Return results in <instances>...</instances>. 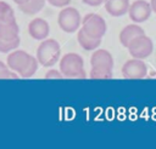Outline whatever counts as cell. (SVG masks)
<instances>
[{
    "instance_id": "4",
    "label": "cell",
    "mask_w": 156,
    "mask_h": 149,
    "mask_svg": "<svg viewBox=\"0 0 156 149\" xmlns=\"http://www.w3.org/2000/svg\"><path fill=\"white\" fill-rule=\"evenodd\" d=\"M128 52L133 58H139V59H144L146 57H149L152 51H154V42L152 40L145 35L141 34L136 38H134L129 45H128Z\"/></svg>"
},
{
    "instance_id": "12",
    "label": "cell",
    "mask_w": 156,
    "mask_h": 149,
    "mask_svg": "<svg viewBox=\"0 0 156 149\" xmlns=\"http://www.w3.org/2000/svg\"><path fill=\"white\" fill-rule=\"evenodd\" d=\"M113 58L112 55L105 50V48H99L95 50L90 57V65H104V67H108V68H113Z\"/></svg>"
},
{
    "instance_id": "21",
    "label": "cell",
    "mask_w": 156,
    "mask_h": 149,
    "mask_svg": "<svg viewBox=\"0 0 156 149\" xmlns=\"http://www.w3.org/2000/svg\"><path fill=\"white\" fill-rule=\"evenodd\" d=\"M62 78H63V75L61 74V71L56 70V69H50L45 74V79H62Z\"/></svg>"
},
{
    "instance_id": "11",
    "label": "cell",
    "mask_w": 156,
    "mask_h": 149,
    "mask_svg": "<svg viewBox=\"0 0 156 149\" xmlns=\"http://www.w3.org/2000/svg\"><path fill=\"white\" fill-rule=\"evenodd\" d=\"M141 34H145V31H144V29H143L140 25H138V24H129V25H126V27L121 30V33H119V42L122 44V46L128 47L129 42H130L134 38H136V36H139V35H141Z\"/></svg>"
},
{
    "instance_id": "13",
    "label": "cell",
    "mask_w": 156,
    "mask_h": 149,
    "mask_svg": "<svg viewBox=\"0 0 156 149\" xmlns=\"http://www.w3.org/2000/svg\"><path fill=\"white\" fill-rule=\"evenodd\" d=\"M20 27L16 22V19L2 22L0 21V39L4 40H12L18 36Z\"/></svg>"
},
{
    "instance_id": "25",
    "label": "cell",
    "mask_w": 156,
    "mask_h": 149,
    "mask_svg": "<svg viewBox=\"0 0 156 149\" xmlns=\"http://www.w3.org/2000/svg\"><path fill=\"white\" fill-rule=\"evenodd\" d=\"M13 1H15L17 5H22V4H24V2L28 1V0H13Z\"/></svg>"
},
{
    "instance_id": "8",
    "label": "cell",
    "mask_w": 156,
    "mask_h": 149,
    "mask_svg": "<svg viewBox=\"0 0 156 149\" xmlns=\"http://www.w3.org/2000/svg\"><path fill=\"white\" fill-rule=\"evenodd\" d=\"M29 58H30V55L28 52L23 50H13L9 53L6 58V64L12 71L20 73L27 65Z\"/></svg>"
},
{
    "instance_id": "16",
    "label": "cell",
    "mask_w": 156,
    "mask_h": 149,
    "mask_svg": "<svg viewBox=\"0 0 156 149\" xmlns=\"http://www.w3.org/2000/svg\"><path fill=\"white\" fill-rule=\"evenodd\" d=\"M89 75H90V79H94V80H107L112 78L113 73H112V68L104 67V65H94L91 67Z\"/></svg>"
},
{
    "instance_id": "2",
    "label": "cell",
    "mask_w": 156,
    "mask_h": 149,
    "mask_svg": "<svg viewBox=\"0 0 156 149\" xmlns=\"http://www.w3.org/2000/svg\"><path fill=\"white\" fill-rule=\"evenodd\" d=\"M61 55L60 44L55 39H44L37 48V59L43 67H52L57 63Z\"/></svg>"
},
{
    "instance_id": "23",
    "label": "cell",
    "mask_w": 156,
    "mask_h": 149,
    "mask_svg": "<svg viewBox=\"0 0 156 149\" xmlns=\"http://www.w3.org/2000/svg\"><path fill=\"white\" fill-rule=\"evenodd\" d=\"M82 1L89 6H99L104 2V0H82Z\"/></svg>"
},
{
    "instance_id": "24",
    "label": "cell",
    "mask_w": 156,
    "mask_h": 149,
    "mask_svg": "<svg viewBox=\"0 0 156 149\" xmlns=\"http://www.w3.org/2000/svg\"><path fill=\"white\" fill-rule=\"evenodd\" d=\"M150 6H151V11L156 13V0H151L150 1Z\"/></svg>"
},
{
    "instance_id": "9",
    "label": "cell",
    "mask_w": 156,
    "mask_h": 149,
    "mask_svg": "<svg viewBox=\"0 0 156 149\" xmlns=\"http://www.w3.org/2000/svg\"><path fill=\"white\" fill-rule=\"evenodd\" d=\"M28 33L34 40H44L50 33L49 23L44 18H34L28 24Z\"/></svg>"
},
{
    "instance_id": "3",
    "label": "cell",
    "mask_w": 156,
    "mask_h": 149,
    "mask_svg": "<svg viewBox=\"0 0 156 149\" xmlns=\"http://www.w3.org/2000/svg\"><path fill=\"white\" fill-rule=\"evenodd\" d=\"M57 23L65 33H73L79 29L82 24V17L77 8L65 6L57 16Z\"/></svg>"
},
{
    "instance_id": "17",
    "label": "cell",
    "mask_w": 156,
    "mask_h": 149,
    "mask_svg": "<svg viewBox=\"0 0 156 149\" xmlns=\"http://www.w3.org/2000/svg\"><path fill=\"white\" fill-rule=\"evenodd\" d=\"M38 65H39V62H38L37 57L30 56V58H29V61H28L27 65H26V67H24V68L18 73V75H20L21 78H23V79L32 78V76L37 73V70H38Z\"/></svg>"
},
{
    "instance_id": "6",
    "label": "cell",
    "mask_w": 156,
    "mask_h": 149,
    "mask_svg": "<svg viewBox=\"0 0 156 149\" xmlns=\"http://www.w3.org/2000/svg\"><path fill=\"white\" fill-rule=\"evenodd\" d=\"M146 74H147V67L145 62L139 58L128 59L122 67V75L126 79H132V80L143 79L146 76Z\"/></svg>"
},
{
    "instance_id": "19",
    "label": "cell",
    "mask_w": 156,
    "mask_h": 149,
    "mask_svg": "<svg viewBox=\"0 0 156 149\" xmlns=\"http://www.w3.org/2000/svg\"><path fill=\"white\" fill-rule=\"evenodd\" d=\"M20 45V36L12 39V40H4L0 39V52L1 53H7L13 50H16Z\"/></svg>"
},
{
    "instance_id": "7",
    "label": "cell",
    "mask_w": 156,
    "mask_h": 149,
    "mask_svg": "<svg viewBox=\"0 0 156 149\" xmlns=\"http://www.w3.org/2000/svg\"><path fill=\"white\" fill-rule=\"evenodd\" d=\"M151 6L146 0H135L129 5L128 15L134 23H143L151 16Z\"/></svg>"
},
{
    "instance_id": "15",
    "label": "cell",
    "mask_w": 156,
    "mask_h": 149,
    "mask_svg": "<svg viewBox=\"0 0 156 149\" xmlns=\"http://www.w3.org/2000/svg\"><path fill=\"white\" fill-rule=\"evenodd\" d=\"M45 2L46 0H28L24 4L18 5V8L26 15H35L44 8Z\"/></svg>"
},
{
    "instance_id": "1",
    "label": "cell",
    "mask_w": 156,
    "mask_h": 149,
    "mask_svg": "<svg viewBox=\"0 0 156 149\" xmlns=\"http://www.w3.org/2000/svg\"><path fill=\"white\" fill-rule=\"evenodd\" d=\"M60 71L68 79H85L83 58L74 52L63 55L60 59Z\"/></svg>"
},
{
    "instance_id": "14",
    "label": "cell",
    "mask_w": 156,
    "mask_h": 149,
    "mask_svg": "<svg viewBox=\"0 0 156 149\" xmlns=\"http://www.w3.org/2000/svg\"><path fill=\"white\" fill-rule=\"evenodd\" d=\"M77 40L80 45V47L85 51H93V50H96L100 44H101V39L99 38H93L90 35H88L82 28L78 30V34H77Z\"/></svg>"
},
{
    "instance_id": "22",
    "label": "cell",
    "mask_w": 156,
    "mask_h": 149,
    "mask_svg": "<svg viewBox=\"0 0 156 149\" xmlns=\"http://www.w3.org/2000/svg\"><path fill=\"white\" fill-rule=\"evenodd\" d=\"M46 2L55 7H65L71 2V0H46Z\"/></svg>"
},
{
    "instance_id": "5",
    "label": "cell",
    "mask_w": 156,
    "mask_h": 149,
    "mask_svg": "<svg viewBox=\"0 0 156 149\" xmlns=\"http://www.w3.org/2000/svg\"><path fill=\"white\" fill-rule=\"evenodd\" d=\"M106 22L98 13H88L82 19V29L93 38L101 39L106 33Z\"/></svg>"
},
{
    "instance_id": "20",
    "label": "cell",
    "mask_w": 156,
    "mask_h": 149,
    "mask_svg": "<svg viewBox=\"0 0 156 149\" xmlns=\"http://www.w3.org/2000/svg\"><path fill=\"white\" fill-rule=\"evenodd\" d=\"M0 79H18V75L15 74V71H12L7 64L0 61Z\"/></svg>"
},
{
    "instance_id": "10",
    "label": "cell",
    "mask_w": 156,
    "mask_h": 149,
    "mask_svg": "<svg viewBox=\"0 0 156 149\" xmlns=\"http://www.w3.org/2000/svg\"><path fill=\"white\" fill-rule=\"evenodd\" d=\"M105 10L112 17H121L128 12L129 0H104Z\"/></svg>"
},
{
    "instance_id": "18",
    "label": "cell",
    "mask_w": 156,
    "mask_h": 149,
    "mask_svg": "<svg viewBox=\"0 0 156 149\" xmlns=\"http://www.w3.org/2000/svg\"><path fill=\"white\" fill-rule=\"evenodd\" d=\"M16 19L13 8L5 1H0V21L6 22V21H12Z\"/></svg>"
}]
</instances>
